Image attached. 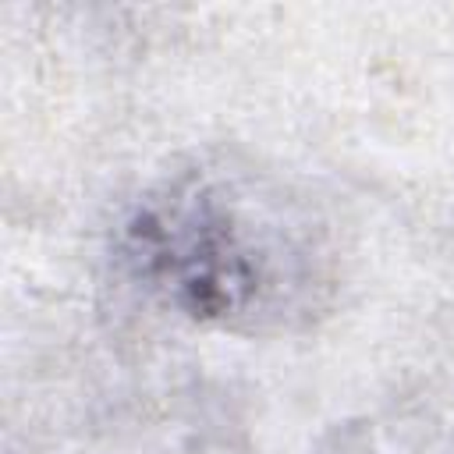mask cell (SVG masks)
<instances>
[{
  "label": "cell",
  "mask_w": 454,
  "mask_h": 454,
  "mask_svg": "<svg viewBox=\"0 0 454 454\" xmlns=\"http://www.w3.org/2000/svg\"><path fill=\"white\" fill-rule=\"evenodd\" d=\"M135 273L174 309L220 326H259L312 287V255L291 220L245 181L184 174L142 199L124 227Z\"/></svg>",
  "instance_id": "1"
}]
</instances>
